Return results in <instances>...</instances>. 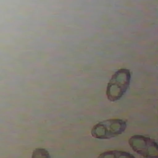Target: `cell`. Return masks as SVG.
Segmentation results:
<instances>
[{"label":"cell","mask_w":158,"mask_h":158,"mask_svg":"<svg viewBox=\"0 0 158 158\" xmlns=\"http://www.w3.org/2000/svg\"><path fill=\"white\" fill-rule=\"evenodd\" d=\"M131 78L129 69L121 68L112 75L106 88V96L110 102L120 100L128 90Z\"/></svg>","instance_id":"1"},{"label":"cell","mask_w":158,"mask_h":158,"mask_svg":"<svg viewBox=\"0 0 158 158\" xmlns=\"http://www.w3.org/2000/svg\"><path fill=\"white\" fill-rule=\"evenodd\" d=\"M127 121L120 118H111L96 123L91 130V136L98 139H109L122 135L126 130Z\"/></svg>","instance_id":"2"},{"label":"cell","mask_w":158,"mask_h":158,"mask_svg":"<svg viewBox=\"0 0 158 158\" xmlns=\"http://www.w3.org/2000/svg\"><path fill=\"white\" fill-rule=\"evenodd\" d=\"M46 157V158H50L51 156L49 155V152L44 148H38L35 149L31 155V157Z\"/></svg>","instance_id":"5"},{"label":"cell","mask_w":158,"mask_h":158,"mask_svg":"<svg viewBox=\"0 0 158 158\" xmlns=\"http://www.w3.org/2000/svg\"><path fill=\"white\" fill-rule=\"evenodd\" d=\"M128 144L133 151L142 157L153 158L158 157V145L152 138L141 135L130 137Z\"/></svg>","instance_id":"3"},{"label":"cell","mask_w":158,"mask_h":158,"mask_svg":"<svg viewBox=\"0 0 158 158\" xmlns=\"http://www.w3.org/2000/svg\"><path fill=\"white\" fill-rule=\"evenodd\" d=\"M110 157L114 158H118L121 157H128V158H134L135 156L131 154V153L126 151H117V150H112V151H108L101 153L98 157Z\"/></svg>","instance_id":"4"}]
</instances>
